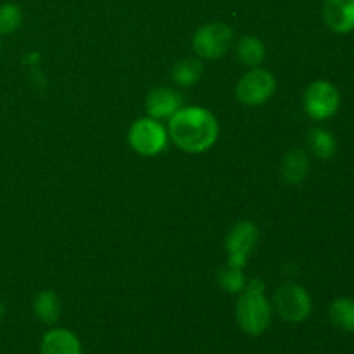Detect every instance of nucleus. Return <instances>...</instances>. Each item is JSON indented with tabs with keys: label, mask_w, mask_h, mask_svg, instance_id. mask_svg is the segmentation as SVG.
I'll list each match as a JSON object with an SVG mask.
<instances>
[{
	"label": "nucleus",
	"mask_w": 354,
	"mask_h": 354,
	"mask_svg": "<svg viewBox=\"0 0 354 354\" xmlns=\"http://www.w3.org/2000/svg\"><path fill=\"white\" fill-rule=\"evenodd\" d=\"M168 135L173 144L183 152L201 154L216 144L220 123L216 116L204 107L182 106L169 118Z\"/></svg>",
	"instance_id": "obj_1"
},
{
	"label": "nucleus",
	"mask_w": 354,
	"mask_h": 354,
	"mask_svg": "<svg viewBox=\"0 0 354 354\" xmlns=\"http://www.w3.org/2000/svg\"><path fill=\"white\" fill-rule=\"evenodd\" d=\"M237 324L249 335H261L268 330L273 317V306L265 294L263 280L254 279L245 283L235 306Z\"/></svg>",
	"instance_id": "obj_2"
},
{
	"label": "nucleus",
	"mask_w": 354,
	"mask_h": 354,
	"mask_svg": "<svg viewBox=\"0 0 354 354\" xmlns=\"http://www.w3.org/2000/svg\"><path fill=\"white\" fill-rule=\"evenodd\" d=\"M273 310L282 320L290 324H301L306 320L313 310V303L304 287L297 283H283L275 290L273 296Z\"/></svg>",
	"instance_id": "obj_3"
},
{
	"label": "nucleus",
	"mask_w": 354,
	"mask_h": 354,
	"mask_svg": "<svg viewBox=\"0 0 354 354\" xmlns=\"http://www.w3.org/2000/svg\"><path fill=\"white\" fill-rule=\"evenodd\" d=\"M168 130L161 121L149 116L135 121L128 131V144L140 156H156L162 152L168 145Z\"/></svg>",
	"instance_id": "obj_4"
},
{
	"label": "nucleus",
	"mask_w": 354,
	"mask_h": 354,
	"mask_svg": "<svg viewBox=\"0 0 354 354\" xmlns=\"http://www.w3.org/2000/svg\"><path fill=\"white\" fill-rule=\"evenodd\" d=\"M304 111L315 121L330 120L341 107V93L334 83L327 80H317L304 90Z\"/></svg>",
	"instance_id": "obj_5"
},
{
	"label": "nucleus",
	"mask_w": 354,
	"mask_h": 354,
	"mask_svg": "<svg viewBox=\"0 0 354 354\" xmlns=\"http://www.w3.org/2000/svg\"><path fill=\"white\" fill-rule=\"evenodd\" d=\"M234 44V30L225 23H207L194 33L192 47L199 57H223Z\"/></svg>",
	"instance_id": "obj_6"
},
{
	"label": "nucleus",
	"mask_w": 354,
	"mask_h": 354,
	"mask_svg": "<svg viewBox=\"0 0 354 354\" xmlns=\"http://www.w3.org/2000/svg\"><path fill=\"white\" fill-rule=\"evenodd\" d=\"M277 90V80L270 71L263 68H251L237 83V99L244 106H263L273 97Z\"/></svg>",
	"instance_id": "obj_7"
},
{
	"label": "nucleus",
	"mask_w": 354,
	"mask_h": 354,
	"mask_svg": "<svg viewBox=\"0 0 354 354\" xmlns=\"http://www.w3.org/2000/svg\"><path fill=\"white\" fill-rule=\"evenodd\" d=\"M259 239V232L252 221H239L230 228L225 241V248H227V265L235 266V268H242L248 265V259L251 252L254 251L256 242Z\"/></svg>",
	"instance_id": "obj_8"
},
{
	"label": "nucleus",
	"mask_w": 354,
	"mask_h": 354,
	"mask_svg": "<svg viewBox=\"0 0 354 354\" xmlns=\"http://www.w3.org/2000/svg\"><path fill=\"white\" fill-rule=\"evenodd\" d=\"M183 100L176 90L168 86H158L145 99V111L154 120H169L182 107Z\"/></svg>",
	"instance_id": "obj_9"
},
{
	"label": "nucleus",
	"mask_w": 354,
	"mask_h": 354,
	"mask_svg": "<svg viewBox=\"0 0 354 354\" xmlns=\"http://www.w3.org/2000/svg\"><path fill=\"white\" fill-rule=\"evenodd\" d=\"M322 14L328 30L334 33L354 31V0H325Z\"/></svg>",
	"instance_id": "obj_10"
},
{
	"label": "nucleus",
	"mask_w": 354,
	"mask_h": 354,
	"mask_svg": "<svg viewBox=\"0 0 354 354\" xmlns=\"http://www.w3.org/2000/svg\"><path fill=\"white\" fill-rule=\"evenodd\" d=\"M41 354H82V342L75 332L66 328H52L41 339Z\"/></svg>",
	"instance_id": "obj_11"
},
{
	"label": "nucleus",
	"mask_w": 354,
	"mask_h": 354,
	"mask_svg": "<svg viewBox=\"0 0 354 354\" xmlns=\"http://www.w3.org/2000/svg\"><path fill=\"white\" fill-rule=\"evenodd\" d=\"M282 180L289 185H299L310 173V158L303 149H292L282 159Z\"/></svg>",
	"instance_id": "obj_12"
},
{
	"label": "nucleus",
	"mask_w": 354,
	"mask_h": 354,
	"mask_svg": "<svg viewBox=\"0 0 354 354\" xmlns=\"http://www.w3.org/2000/svg\"><path fill=\"white\" fill-rule=\"evenodd\" d=\"M33 311L40 322L54 325L61 317V301L54 290H41L35 296Z\"/></svg>",
	"instance_id": "obj_13"
},
{
	"label": "nucleus",
	"mask_w": 354,
	"mask_h": 354,
	"mask_svg": "<svg viewBox=\"0 0 354 354\" xmlns=\"http://www.w3.org/2000/svg\"><path fill=\"white\" fill-rule=\"evenodd\" d=\"M306 145L311 154L318 159H330L337 152V142L334 135L324 128H313L308 131Z\"/></svg>",
	"instance_id": "obj_14"
},
{
	"label": "nucleus",
	"mask_w": 354,
	"mask_h": 354,
	"mask_svg": "<svg viewBox=\"0 0 354 354\" xmlns=\"http://www.w3.org/2000/svg\"><path fill=\"white\" fill-rule=\"evenodd\" d=\"M237 59L244 66L249 68H258L266 57V48L259 38L248 35V37H242L237 44Z\"/></svg>",
	"instance_id": "obj_15"
},
{
	"label": "nucleus",
	"mask_w": 354,
	"mask_h": 354,
	"mask_svg": "<svg viewBox=\"0 0 354 354\" xmlns=\"http://www.w3.org/2000/svg\"><path fill=\"white\" fill-rule=\"evenodd\" d=\"M330 322L342 332H354V299L353 297H339L330 304L328 310Z\"/></svg>",
	"instance_id": "obj_16"
},
{
	"label": "nucleus",
	"mask_w": 354,
	"mask_h": 354,
	"mask_svg": "<svg viewBox=\"0 0 354 354\" xmlns=\"http://www.w3.org/2000/svg\"><path fill=\"white\" fill-rule=\"evenodd\" d=\"M204 66L199 59H182L171 69V78L180 86H192L201 80Z\"/></svg>",
	"instance_id": "obj_17"
},
{
	"label": "nucleus",
	"mask_w": 354,
	"mask_h": 354,
	"mask_svg": "<svg viewBox=\"0 0 354 354\" xmlns=\"http://www.w3.org/2000/svg\"><path fill=\"white\" fill-rule=\"evenodd\" d=\"M218 282L223 287V290L230 294H241L245 287V277L242 268H235V266L225 265L223 268L218 272Z\"/></svg>",
	"instance_id": "obj_18"
},
{
	"label": "nucleus",
	"mask_w": 354,
	"mask_h": 354,
	"mask_svg": "<svg viewBox=\"0 0 354 354\" xmlns=\"http://www.w3.org/2000/svg\"><path fill=\"white\" fill-rule=\"evenodd\" d=\"M23 23V12L16 3L0 6V35L14 33Z\"/></svg>",
	"instance_id": "obj_19"
},
{
	"label": "nucleus",
	"mask_w": 354,
	"mask_h": 354,
	"mask_svg": "<svg viewBox=\"0 0 354 354\" xmlns=\"http://www.w3.org/2000/svg\"><path fill=\"white\" fill-rule=\"evenodd\" d=\"M3 317V304H2V301H0V318Z\"/></svg>",
	"instance_id": "obj_20"
},
{
	"label": "nucleus",
	"mask_w": 354,
	"mask_h": 354,
	"mask_svg": "<svg viewBox=\"0 0 354 354\" xmlns=\"http://www.w3.org/2000/svg\"><path fill=\"white\" fill-rule=\"evenodd\" d=\"M0 48H2V44H0Z\"/></svg>",
	"instance_id": "obj_21"
}]
</instances>
